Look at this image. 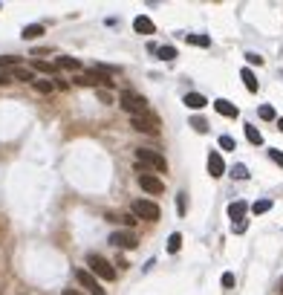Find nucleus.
Returning a JSON list of instances; mask_svg holds the SVG:
<instances>
[{
	"mask_svg": "<svg viewBox=\"0 0 283 295\" xmlns=\"http://www.w3.org/2000/svg\"><path fill=\"white\" fill-rule=\"evenodd\" d=\"M118 107L127 110L130 116H142V113H148V98L133 93V90H121L118 93Z\"/></svg>",
	"mask_w": 283,
	"mask_h": 295,
	"instance_id": "1",
	"label": "nucleus"
},
{
	"mask_svg": "<svg viewBox=\"0 0 283 295\" xmlns=\"http://www.w3.org/2000/svg\"><path fill=\"white\" fill-rule=\"evenodd\" d=\"M87 272L93 275V278H104V281H116V269H113V263H107L101 255H96V252H90L87 255Z\"/></svg>",
	"mask_w": 283,
	"mask_h": 295,
	"instance_id": "2",
	"label": "nucleus"
},
{
	"mask_svg": "<svg viewBox=\"0 0 283 295\" xmlns=\"http://www.w3.org/2000/svg\"><path fill=\"white\" fill-rule=\"evenodd\" d=\"M136 162L142 165H148V168H153V171H159V174H165L168 171V159L159 153V150H150V148H139L136 150Z\"/></svg>",
	"mask_w": 283,
	"mask_h": 295,
	"instance_id": "3",
	"label": "nucleus"
},
{
	"mask_svg": "<svg viewBox=\"0 0 283 295\" xmlns=\"http://www.w3.org/2000/svg\"><path fill=\"white\" fill-rule=\"evenodd\" d=\"M130 209H133L130 214H133L136 220H148V223H156V220L162 217L159 206H156L153 200H133V206H130Z\"/></svg>",
	"mask_w": 283,
	"mask_h": 295,
	"instance_id": "4",
	"label": "nucleus"
},
{
	"mask_svg": "<svg viewBox=\"0 0 283 295\" xmlns=\"http://www.w3.org/2000/svg\"><path fill=\"white\" fill-rule=\"evenodd\" d=\"M136 174H139V185H142V191H148V194H162L165 191V182L159 180L156 174H150L148 168H142V165H136Z\"/></svg>",
	"mask_w": 283,
	"mask_h": 295,
	"instance_id": "5",
	"label": "nucleus"
},
{
	"mask_svg": "<svg viewBox=\"0 0 283 295\" xmlns=\"http://www.w3.org/2000/svg\"><path fill=\"white\" fill-rule=\"evenodd\" d=\"M72 81L81 84V87H113V84H116L110 75H104L99 70H90V73H84V75H75Z\"/></svg>",
	"mask_w": 283,
	"mask_h": 295,
	"instance_id": "6",
	"label": "nucleus"
},
{
	"mask_svg": "<svg viewBox=\"0 0 283 295\" xmlns=\"http://www.w3.org/2000/svg\"><path fill=\"white\" fill-rule=\"evenodd\" d=\"M130 128L139 133H150V136H156L159 133V119L153 113H142V116H130Z\"/></svg>",
	"mask_w": 283,
	"mask_h": 295,
	"instance_id": "7",
	"label": "nucleus"
},
{
	"mask_svg": "<svg viewBox=\"0 0 283 295\" xmlns=\"http://www.w3.org/2000/svg\"><path fill=\"white\" fill-rule=\"evenodd\" d=\"M110 243L116 246V249H136V246H139V237H136L130 229H121V231H113V234H110Z\"/></svg>",
	"mask_w": 283,
	"mask_h": 295,
	"instance_id": "8",
	"label": "nucleus"
},
{
	"mask_svg": "<svg viewBox=\"0 0 283 295\" xmlns=\"http://www.w3.org/2000/svg\"><path fill=\"white\" fill-rule=\"evenodd\" d=\"M75 281H78V284H81V287H84V290H87L90 295H107L104 290H101L99 278H93L87 269H75Z\"/></svg>",
	"mask_w": 283,
	"mask_h": 295,
	"instance_id": "9",
	"label": "nucleus"
},
{
	"mask_svg": "<svg viewBox=\"0 0 283 295\" xmlns=\"http://www.w3.org/2000/svg\"><path fill=\"white\" fill-rule=\"evenodd\" d=\"M208 174H211V177H223V174H226V162H223V156H220V150H211V153H208Z\"/></svg>",
	"mask_w": 283,
	"mask_h": 295,
	"instance_id": "10",
	"label": "nucleus"
},
{
	"mask_svg": "<svg viewBox=\"0 0 283 295\" xmlns=\"http://www.w3.org/2000/svg\"><path fill=\"white\" fill-rule=\"evenodd\" d=\"M214 110H217L220 116H226V119H237V116H240L237 104H231L228 98H217V101H214Z\"/></svg>",
	"mask_w": 283,
	"mask_h": 295,
	"instance_id": "11",
	"label": "nucleus"
},
{
	"mask_svg": "<svg viewBox=\"0 0 283 295\" xmlns=\"http://www.w3.org/2000/svg\"><path fill=\"white\" fill-rule=\"evenodd\" d=\"M133 29L139 35H153V32H156V26H153V20H150L148 15H139V17H136V20H133Z\"/></svg>",
	"mask_w": 283,
	"mask_h": 295,
	"instance_id": "12",
	"label": "nucleus"
},
{
	"mask_svg": "<svg viewBox=\"0 0 283 295\" xmlns=\"http://www.w3.org/2000/svg\"><path fill=\"white\" fill-rule=\"evenodd\" d=\"M182 104L185 107H191V110H202V107L208 104V98L202 96V93H188V96L182 98Z\"/></svg>",
	"mask_w": 283,
	"mask_h": 295,
	"instance_id": "13",
	"label": "nucleus"
},
{
	"mask_svg": "<svg viewBox=\"0 0 283 295\" xmlns=\"http://www.w3.org/2000/svg\"><path fill=\"white\" fill-rule=\"evenodd\" d=\"M246 212H249V206H246L243 200L228 203V217H231V220H246Z\"/></svg>",
	"mask_w": 283,
	"mask_h": 295,
	"instance_id": "14",
	"label": "nucleus"
},
{
	"mask_svg": "<svg viewBox=\"0 0 283 295\" xmlns=\"http://www.w3.org/2000/svg\"><path fill=\"white\" fill-rule=\"evenodd\" d=\"M23 41H35V38H41L44 35V26L41 23H29V26H23Z\"/></svg>",
	"mask_w": 283,
	"mask_h": 295,
	"instance_id": "15",
	"label": "nucleus"
},
{
	"mask_svg": "<svg viewBox=\"0 0 283 295\" xmlns=\"http://www.w3.org/2000/svg\"><path fill=\"white\" fill-rule=\"evenodd\" d=\"M240 78L246 81V90H249V93H257V87H260V84H257V78H254V73H251L249 67H246V70L240 73Z\"/></svg>",
	"mask_w": 283,
	"mask_h": 295,
	"instance_id": "16",
	"label": "nucleus"
},
{
	"mask_svg": "<svg viewBox=\"0 0 283 295\" xmlns=\"http://www.w3.org/2000/svg\"><path fill=\"white\" fill-rule=\"evenodd\" d=\"M185 41H188V44H194V47H211V38H208V35H197V32H191V35H185Z\"/></svg>",
	"mask_w": 283,
	"mask_h": 295,
	"instance_id": "17",
	"label": "nucleus"
},
{
	"mask_svg": "<svg viewBox=\"0 0 283 295\" xmlns=\"http://www.w3.org/2000/svg\"><path fill=\"white\" fill-rule=\"evenodd\" d=\"M12 78L32 84V81H35V73H32V70H23V67H15V70H12Z\"/></svg>",
	"mask_w": 283,
	"mask_h": 295,
	"instance_id": "18",
	"label": "nucleus"
},
{
	"mask_svg": "<svg viewBox=\"0 0 283 295\" xmlns=\"http://www.w3.org/2000/svg\"><path fill=\"white\" fill-rule=\"evenodd\" d=\"M243 128H246V139H249L251 145H263V133L257 131L254 125H243Z\"/></svg>",
	"mask_w": 283,
	"mask_h": 295,
	"instance_id": "19",
	"label": "nucleus"
},
{
	"mask_svg": "<svg viewBox=\"0 0 283 295\" xmlns=\"http://www.w3.org/2000/svg\"><path fill=\"white\" fill-rule=\"evenodd\" d=\"M58 67H64V70H72V73H78V70H81V61H78V58H69V55H61V58H58Z\"/></svg>",
	"mask_w": 283,
	"mask_h": 295,
	"instance_id": "20",
	"label": "nucleus"
},
{
	"mask_svg": "<svg viewBox=\"0 0 283 295\" xmlns=\"http://www.w3.org/2000/svg\"><path fill=\"white\" fill-rule=\"evenodd\" d=\"M179 249H182V234H179V231H173V234L168 237V252H170V255H176Z\"/></svg>",
	"mask_w": 283,
	"mask_h": 295,
	"instance_id": "21",
	"label": "nucleus"
},
{
	"mask_svg": "<svg viewBox=\"0 0 283 295\" xmlns=\"http://www.w3.org/2000/svg\"><path fill=\"white\" fill-rule=\"evenodd\" d=\"M156 55L165 58V61H173V58H176V49L173 47H156Z\"/></svg>",
	"mask_w": 283,
	"mask_h": 295,
	"instance_id": "22",
	"label": "nucleus"
},
{
	"mask_svg": "<svg viewBox=\"0 0 283 295\" xmlns=\"http://www.w3.org/2000/svg\"><path fill=\"white\" fill-rule=\"evenodd\" d=\"M269 209H272V200H257V203L251 206V212L254 214H266Z\"/></svg>",
	"mask_w": 283,
	"mask_h": 295,
	"instance_id": "23",
	"label": "nucleus"
},
{
	"mask_svg": "<svg viewBox=\"0 0 283 295\" xmlns=\"http://www.w3.org/2000/svg\"><path fill=\"white\" fill-rule=\"evenodd\" d=\"M191 128H194L197 133H205L208 131V122H205L202 116H194V119H191Z\"/></svg>",
	"mask_w": 283,
	"mask_h": 295,
	"instance_id": "24",
	"label": "nucleus"
},
{
	"mask_svg": "<svg viewBox=\"0 0 283 295\" xmlns=\"http://www.w3.org/2000/svg\"><path fill=\"white\" fill-rule=\"evenodd\" d=\"M20 64V58L17 55H0V70H6V67H17Z\"/></svg>",
	"mask_w": 283,
	"mask_h": 295,
	"instance_id": "25",
	"label": "nucleus"
},
{
	"mask_svg": "<svg viewBox=\"0 0 283 295\" xmlns=\"http://www.w3.org/2000/svg\"><path fill=\"white\" fill-rule=\"evenodd\" d=\"M32 67L38 70V73H47V75H55V67L47 64V61H32Z\"/></svg>",
	"mask_w": 283,
	"mask_h": 295,
	"instance_id": "26",
	"label": "nucleus"
},
{
	"mask_svg": "<svg viewBox=\"0 0 283 295\" xmlns=\"http://www.w3.org/2000/svg\"><path fill=\"white\" fill-rule=\"evenodd\" d=\"M35 90H38V93H52V90H55V84L52 81H38V78H35Z\"/></svg>",
	"mask_w": 283,
	"mask_h": 295,
	"instance_id": "27",
	"label": "nucleus"
},
{
	"mask_svg": "<svg viewBox=\"0 0 283 295\" xmlns=\"http://www.w3.org/2000/svg\"><path fill=\"white\" fill-rule=\"evenodd\" d=\"M231 177L234 180H246V177H249V168H246V165H234Z\"/></svg>",
	"mask_w": 283,
	"mask_h": 295,
	"instance_id": "28",
	"label": "nucleus"
},
{
	"mask_svg": "<svg viewBox=\"0 0 283 295\" xmlns=\"http://www.w3.org/2000/svg\"><path fill=\"white\" fill-rule=\"evenodd\" d=\"M220 148L223 150H237V142H234L231 136H220Z\"/></svg>",
	"mask_w": 283,
	"mask_h": 295,
	"instance_id": "29",
	"label": "nucleus"
},
{
	"mask_svg": "<svg viewBox=\"0 0 283 295\" xmlns=\"http://www.w3.org/2000/svg\"><path fill=\"white\" fill-rule=\"evenodd\" d=\"M260 119L272 122V119H275V107H272V104H263V107H260Z\"/></svg>",
	"mask_w": 283,
	"mask_h": 295,
	"instance_id": "30",
	"label": "nucleus"
},
{
	"mask_svg": "<svg viewBox=\"0 0 283 295\" xmlns=\"http://www.w3.org/2000/svg\"><path fill=\"white\" fill-rule=\"evenodd\" d=\"M246 61H249L251 67H254V64L260 67V64H263V55H257V52H246Z\"/></svg>",
	"mask_w": 283,
	"mask_h": 295,
	"instance_id": "31",
	"label": "nucleus"
},
{
	"mask_svg": "<svg viewBox=\"0 0 283 295\" xmlns=\"http://www.w3.org/2000/svg\"><path fill=\"white\" fill-rule=\"evenodd\" d=\"M220 284H223L226 290H231V287H234V272H226V275L220 278Z\"/></svg>",
	"mask_w": 283,
	"mask_h": 295,
	"instance_id": "32",
	"label": "nucleus"
},
{
	"mask_svg": "<svg viewBox=\"0 0 283 295\" xmlns=\"http://www.w3.org/2000/svg\"><path fill=\"white\" fill-rule=\"evenodd\" d=\"M269 156H272V159H275V162H278V165L283 168V150H278V148H272V150H269Z\"/></svg>",
	"mask_w": 283,
	"mask_h": 295,
	"instance_id": "33",
	"label": "nucleus"
},
{
	"mask_svg": "<svg viewBox=\"0 0 283 295\" xmlns=\"http://www.w3.org/2000/svg\"><path fill=\"white\" fill-rule=\"evenodd\" d=\"M185 197H188L185 191H182V194H176V212H179V214H185Z\"/></svg>",
	"mask_w": 283,
	"mask_h": 295,
	"instance_id": "34",
	"label": "nucleus"
},
{
	"mask_svg": "<svg viewBox=\"0 0 283 295\" xmlns=\"http://www.w3.org/2000/svg\"><path fill=\"white\" fill-rule=\"evenodd\" d=\"M231 231H234V234H243V231H246V220H237V223H231Z\"/></svg>",
	"mask_w": 283,
	"mask_h": 295,
	"instance_id": "35",
	"label": "nucleus"
},
{
	"mask_svg": "<svg viewBox=\"0 0 283 295\" xmlns=\"http://www.w3.org/2000/svg\"><path fill=\"white\" fill-rule=\"evenodd\" d=\"M118 220H121L124 226H136V223H139V220H136L133 214H124V217H118Z\"/></svg>",
	"mask_w": 283,
	"mask_h": 295,
	"instance_id": "36",
	"label": "nucleus"
},
{
	"mask_svg": "<svg viewBox=\"0 0 283 295\" xmlns=\"http://www.w3.org/2000/svg\"><path fill=\"white\" fill-rule=\"evenodd\" d=\"M99 98L104 101V104H110V101H113V98H110V93H104V90H99Z\"/></svg>",
	"mask_w": 283,
	"mask_h": 295,
	"instance_id": "37",
	"label": "nucleus"
},
{
	"mask_svg": "<svg viewBox=\"0 0 283 295\" xmlns=\"http://www.w3.org/2000/svg\"><path fill=\"white\" fill-rule=\"evenodd\" d=\"M6 84H12V78H9L6 73H0V87H6Z\"/></svg>",
	"mask_w": 283,
	"mask_h": 295,
	"instance_id": "38",
	"label": "nucleus"
},
{
	"mask_svg": "<svg viewBox=\"0 0 283 295\" xmlns=\"http://www.w3.org/2000/svg\"><path fill=\"white\" fill-rule=\"evenodd\" d=\"M61 295H81V293H78V290H64Z\"/></svg>",
	"mask_w": 283,
	"mask_h": 295,
	"instance_id": "39",
	"label": "nucleus"
},
{
	"mask_svg": "<svg viewBox=\"0 0 283 295\" xmlns=\"http://www.w3.org/2000/svg\"><path fill=\"white\" fill-rule=\"evenodd\" d=\"M278 131H281V133H283V119H281V122H278Z\"/></svg>",
	"mask_w": 283,
	"mask_h": 295,
	"instance_id": "40",
	"label": "nucleus"
},
{
	"mask_svg": "<svg viewBox=\"0 0 283 295\" xmlns=\"http://www.w3.org/2000/svg\"><path fill=\"white\" fill-rule=\"evenodd\" d=\"M281 293H283V281H281Z\"/></svg>",
	"mask_w": 283,
	"mask_h": 295,
	"instance_id": "41",
	"label": "nucleus"
}]
</instances>
